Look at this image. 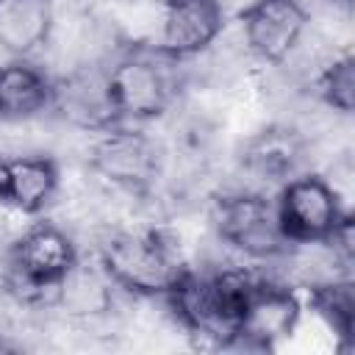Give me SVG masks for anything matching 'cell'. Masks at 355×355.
I'll list each match as a JSON object with an SVG mask.
<instances>
[{
    "mask_svg": "<svg viewBox=\"0 0 355 355\" xmlns=\"http://www.w3.org/2000/svg\"><path fill=\"white\" fill-rule=\"evenodd\" d=\"M255 277L258 275L241 266H219L208 272H194L189 266L164 300L186 333L227 349L236 347L241 311Z\"/></svg>",
    "mask_w": 355,
    "mask_h": 355,
    "instance_id": "cell-1",
    "label": "cell"
},
{
    "mask_svg": "<svg viewBox=\"0 0 355 355\" xmlns=\"http://www.w3.org/2000/svg\"><path fill=\"white\" fill-rule=\"evenodd\" d=\"M97 263L133 297H164L189 269L180 247L158 227H114L97 241Z\"/></svg>",
    "mask_w": 355,
    "mask_h": 355,
    "instance_id": "cell-2",
    "label": "cell"
},
{
    "mask_svg": "<svg viewBox=\"0 0 355 355\" xmlns=\"http://www.w3.org/2000/svg\"><path fill=\"white\" fill-rule=\"evenodd\" d=\"M180 58L158 44L130 47L105 67L108 97L116 122H147L161 116L180 89Z\"/></svg>",
    "mask_w": 355,
    "mask_h": 355,
    "instance_id": "cell-3",
    "label": "cell"
},
{
    "mask_svg": "<svg viewBox=\"0 0 355 355\" xmlns=\"http://www.w3.org/2000/svg\"><path fill=\"white\" fill-rule=\"evenodd\" d=\"M78 258V247L64 227L53 222H33L8 244V288L25 302H53L58 280Z\"/></svg>",
    "mask_w": 355,
    "mask_h": 355,
    "instance_id": "cell-4",
    "label": "cell"
},
{
    "mask_svg": "<svg viewBox=\"0 0 355 355\" xmlns=\"http://www.w3.org/2000/svg\"><path fill=\"white\" fill-rule=\"evenodd\" d=\"M211 225L222 244L250 261H277L288 250L275 200L255 189H239L216 197Z\"/></svg>",
    "mask_w": 355,
    "mask_h": 355,
    "instance_id": "cell-5",
    "label": "cell"
},
{
    "mask_svg": "<svg viewBox=\"0 0 355 355\" xmlns=\"http://www.w3.org/2000/svg\"><path fill=\"white\" fill-rule=\"evenodd\" d=\"M89 166L111 189L144 197L161 178L164 153L153 136L119 122L97 133L89 147Z\"/></svg>",
    "mask_w": 355,
    "mask_h": 355,
    "instance_id": "cell-6",
    "label": "cell"
},
{
    "mask_svg": "<svg viewBox=\"0 0 355 355\" xmlns=\"http://www.w3.org/2000/svg\"><path fill=\"white\" fill-rule=\"evenodd\" d=\"M275 205L288 244L327 241L333 227L349 211L330 180L316 172H300L288 178L280 186Z\"/></svg>",
    "mask_w": 355,
    "mask_h": 355,
    "instance_id": "cell-7",
    "label": "cell"
},
{
    "mask_svg": "<svg viewBox=\"0 0 355 355\" xmlns=\"http://www.w3.org/2000/svg\"><path fill=\"white\" fill-rule=\"evenodd\" d=\"M308 25L302 0H252L239 14L241 44L261 64H286Z\"/></svg>",
    "mask_w": 355,
    "mask_h": 355,
    "instance_id": "cell-8",
    "label": "cell"
},
{
    "mask_svg": "<svg viewBox=\"0 0 355 355\" xmlns=\"http://www.w3.org/2000/svg\"><path fill=\"white\" fill-rule=\"evenodd\" d=\"M300 316H302V302L288 283L255 277L241 311L236 347L275 349L297 330Z\"/></svg>",
    "mask_w": 355,
    "mask_h": 355,
    "instance_id": "cell-9",
    "label": "cell"
},
{
    "mask_svg": "<svg viewBox=\"0 0 355 355\" xmlns=\"http://www.w3.org/2000/svg\"><path fill=\"white\" fill-rule=\"evenodd\" d=\"M50 111H55L67 125L86 133H100L111 125H119L108 97L105 67H100L97 61H86L55 78Z\"/></svg>",
    "mask_w": 355,
    "mask_h": 355,
    "instance_id": "cell-10",
    "label": "cell"
},
{
    "mask_svg": "<svg viewBox=\"0 0 355 355\" xmlns=\"http://www.w3.org/2000/svg\"><path fill=\"white\" fill-rule=\"evenodd\" d=\"M225 31L222 0H164L158 47L172 58H194L214 47Z\"/></svg>",
    "mask_w": 355,
    "mask_h": 355,
    "instance_id": "cell-11",
    "label": "cell"
},
{
    "mask_svg": "<svg viewBox=\"0 0 355 355\" xmlns=\"http://www.w3.org/2000/svg\"><path fill=\"white\" fill-rule=\"evenodd\" d=\"M308 153V141L297 128L269 125L258 130L241 153V166L261 183H286L288 178L302 172Z\"/></svg>",
    "mask_w": 355,
    "mask_h": 355,
    "instance_id": "cell-12",
    "label": "cell"
},
{
    "mask_svg": "<svg viewBox=\"0 0 355 355\" xmlns=\"http://www.w3.org/2000/svg\"><path fill=\"white\" fill-rule=\"evenodd\" d=\"M53 105V78L28 58L0 64V122L39 119Z\"/></svg>",
    "mask_w": 355,
    "mask_h": 355,
    "instance_id": "cell-13",
    "label": "cell"
},
{
    "mask_svg": "<svg viewBox=\"0 0 355 355\" xmlns=\"http://www.w3.org/2000/svg\"><path fill=\"white\" fill-rule=\"evenodd\" d=\"M53 28V0H0V50L8 58H31L47 47Z\"/></svg>",
    "mask_w": 355,
    "mask_h": 355,
    "instance_id": "cell-14",
    "label": "cell"
},
{
    "mask_svg": "<svg viewBox=\"0 0 355 355\" xmlns=\"http://www.w3.org/2000/svg\"><path fill=\"white\" fill-rule=\"evenodd\" d=\"M61 189V169L58 161L47 153H22L8 158V189L6 205L36 216L42 214Z\"/></svg>",
    "mask_w": 355,
    "mask_h": 355,
    "instance_id": "cell-15",
    "label": "cell"
},
{
    "mask_svg": "<svg viewBox=\"0 0 355 355\" xmlns=\"http://www.w3.org/2000/svg\"><path fill=\"white\" fill-rule=\"evenodd\" d=\"M114 291L116 286L97 263V258L94 263L78 258L75 266L58 280L53 291V305H58L72 319H94L105 316L114 308Z\"/></svg>",
    "mask_w": 355,
    "mask_h": 355,
    "instance_id": "cell-16",
    "label": "cell"
},
{
    "mask_svg": "<svg viewBox=\"0 0 355 355\" xmlns=\"http://www.w3.org/2000/svg\"><path fill=\"white\" fill-rule=\"evenodd\" d=\"M308 302L313 313L327 324V330L341 341H352V327H355V283L349 275L316 283L308 288Z\"/></svg>",
    "mask_w": 355,
    "mask_h": 355,
    "instance_id": "cell-17",
    "label": "cell"
},
{
    "mask_svg": "<svg viewBox=\"0 0 355 355\" xmlns=\"http://www.w3.org/2000/svg\"><path fill=\"white\" fill-rule=\"evenodd\" d=\"M316 94L333 114L349 116L355 108V58L349 50L333 53L313 78Z\"/></svg>",
    "mask_w": 355,
    "mask_h": 355,
    "instance_id": "cell-18",
    "label": "cell"
},
{
    "mask_svg": "<svg viewBox=\"0 0 355 355\" xmlns=\"http://www.w3.org/2000/svg\"><path fill=\"white\" fill-rule=\"evenodd\" d=\"M6 189H8V158L0 155V202L6 200Z\"/></svg>",
    "mask_w": 355,
    "mask_h": 355,
    "instance_id": "cell-19",
    "label": "cell"
},
{
    "mask_svg": "<svg viewBox=\"0 0 355 355\" xmlns=\"http://www.w3.org/2000/svg\"><path fill=\"white\" fill-rule=\"evenodd\" d=\"M333 6H338V8H347L349 11V6H352V0H330Z\"/></svg>",
    "mask_w": 355,
    "mask_h": 355,
    "instance_id": "cell-20",
    "label": "cell"
}]
</instances>
